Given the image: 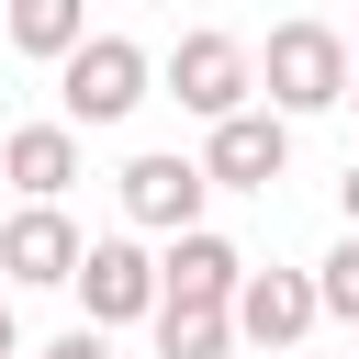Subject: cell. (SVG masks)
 <instances>
[{
  "label": "cell",
  "instance_id": "7a4b0ae2",
  "mask_svg": "<svg viewBox=\"0 0 359 359\" xmlns=\"http://www.w3.org/2000/svg\"><path fill=\"white\" fill-rule=\"evenodd\" d=\"M146 45H123V34H90L67 67H56V112L90 135V123H135V101H146Z\"/></svg>",
  "mask_w": 359,
  "mask_h": 359
},
{
  "label": "cell",
  "instance_id": "30bf717a",
  "mask_svg": "<svg viewBox=\"0 0 359 359\" xmlns=\"http://www.w3.org/2000/svg\"><path fill=\"white\" fill-rule=\"evenodd\" d=\"M0 180L22 191V202H67V180H79V123L56 112V123H11L0 135Z\"/></svg>",
  "mask_w": 359,
  "mask_h": 359
},
{
  "label": "cell",
  "instance_id": "e0dca14e",
  "mask_svg": "<svg viewBox=\"0 0 359 359\" xmlns=\"http://www.w3.org/2000/svg\"><path fill=\"white\" fill-rule=\"evenodd\" d=\"M348 101H359V79H348Z\"/></svg>",
  "mask_w": 359,
  "mask_h": 359
},
{
  "label": "cell",
  "instance_id": "ba28073f",
  "mask_svg": "<svg viewBox=\"0 0 359 359\" xmlns=\"http://www.w3.org/2000/svg\"><path fill=\"white\" fill-rule=\"evenodd\" d=\"M79 258H90V236L67 224V202H22L0 224V280H22V292H67Z\"/></svg>",
  "mask_w": 359,
  "mask_h": 359
},
{
  "label": "cell",
  "instance_id": "6da1fadb",
  "mask_svg": "<svg viewBox=\"0 0 359 359\" xmlns=\"http://www.w3.org/2000/svg\"><path fill=\"white\" fill-rule=\"evenodd\" d=\"M348 79H359V45H348L337 22H280V34L258 45V101H269V112H337Z\"/></svg>",
  "mask_w": 359,
  "mask_h": 359
},
{
  "label": "cell",
  "instance_id": "5bb4252c",
  "mask_svg": "<svg viewBox=\"0 0 359 359\" xmlns=\"http://www.w3.org/2000/svg\"><path fill=\"white\" fill-rule=\"evenodd\" d=\"M45 359H112V325H67V337H56Z\"/></svg>",
  "mask_w": 359,
  "mask_h": 359
},
{
  "label": "cell",
  "instance_id": "52a82bcc",
  "mask_svg": "<svg viewBox=\"0 0 359 359\" xmlns=\"http://www.w3.org/2000/svg\"><path fill=\"white\" fill-rule=\"evenodd\" d=\"M202 168H213V191H269V180L292 168V112H269V101L224 112V123L202 135Z\"/></svg>",
  "mask_w": 359,
  "mask_h": 359
},
{
  "label": "cell",
  "instance_id": "8992f818",
  "mask_svg": "<svg viewBox=\"0 0 359 359\" xmlns=\"http://www.w3.org/2000/svg\"><path fill=\"white\" fill-rule=\"evenodd\" d=\"M325 325V292H314V269H247V292H236V337L247 348H269V359H303V337Z\"/></svg>",
  "mask_w": 359,
  "mask_h": 359
},
{
  "label": "cell",
  "instance_id": "277c9868",
  "mask_svg": "<svg viewBox=\"0 0 359 359\" xmlns=\"http://www.w3.org/2000/svg\"><path fill=\"white\" fill-rule=\"evenodd\" d=\"M67 292H79L90 325H157V303H168V280H157V258L135 236H90V258H79Z\"/></svg>",
  "mask_w": 359,
  "mask_h": 359
},
{
  "label": "cell",
  "instance_id": "4fadbf2b",
  "mask_svg": "<svg viewBox=\"0 0 359 359\" xmlns=\"http://www.w3.org/2000/svg\"><path fill=\"white\" fill-rule=\"evenodd\" d=\"M314 292H325V314H337V325H359V224L314 258Z\"/></svg>",
  "mask_w": 359,
  "mask_h": 359
},
{
  "label": "cell",
  "instance_id": "3957f363",
  "mask_svg": "<svg viewBox=\"0 0 359 359\" xmlns=\"http://www.w3.org/2000/svg\"><path fill=\"white\" fill-rule=\"evenodd\" d=\"M168 101H180V112H202V123H224V112H247V101H258V56H247L236 34H213V22H202V34H180V45H168Z\"/></svg>",
  "mask_w": 359,
  "mask_h": 359
},
{
  "label": "cell",
  "instance_id": "2e32d148",
  "mask_svg": "<svg viewBox=\"0 0 359 359\" xmlns=\"http://www.w3.org/2000/svg\"><path fill=\"white\" fill-rule=\"evenodd\" d=\"M337 202H348V224H359V157H348V180H337Z\"/></svg>",
  "mask_w": 359,
  "mask_h": 359
},
{
  "label": "cell",
  "instance_id": "9a60e30c",
  "mask_svg": "<svg viewBox=\"0 0 359 359\" xmlns=\"http://www.w3.org/2000/svg\"><path fill=\"white\" fill-rule=\"evenodd\" d=\"M0 359H22V325H11V303H0Z\"/></svg>",
  "mask_w": 359,
  "mask_h": 359
},
{
  "label": "cell",
  "instance_id": "8fae6325",
  "mask_svg": "<svg viewBox=\"0 0 359 359\" xmlns=\"http://www.w3.org/2000/svg\"><path fill=\"white\" fill-rule=\"evenodd\" d=\"M0 34L22 56H45V67H67L90 45V0H0Z\"/></svg>",
  "mask_w": 359,
  "mask_h": 359
},
{
  "label": "cell",
  "instance_id": "7c38bea8",
  "mask_svg": "<svg viewBox=\"0 0 359 359\" xmlns=\"http://www.w3.org/2000/svg\"><path fill=\"white\" fill-rule=\"evenodd\" d=\"M247 337H236V314H213V303H157V359H236Z\"/></svg>",
  "mask_w": 359,
  "mask_h": 359
},
{
  "label": "cell",
  "instance_id": "5b68a950",
  "mask_svg": "<svg viewBox=\"0 0 359 359\" xmlns=\"http://www.w3.org/2000/svg\"><path fill=\"white\" fill-rule=\"evenodd\" d=\"M112 191H123V224H146V236H191V224H202V202H213V168H202V157H180V146H146Z\"/></svg>",
  "mask_w": 359,
  "mask_h": 359
},
{
  "label": "cell",
  "instance_id": "9c48e42d",
  "mask_svg": "<svg viewBox=\"0 0 359 359\" xmlns=\"http://www.w3.org/2000/svg\"><path fill=\"white\" fill-rule=\"evenodd\" d=\"M247 247L236 236H213V224H191V236H168L157 247V280H168V303H213V314H236V292H247Z\"/></svg>",
  "mask_w": 359,
  "mask_h": 359
}]
</instances>
